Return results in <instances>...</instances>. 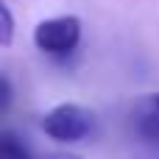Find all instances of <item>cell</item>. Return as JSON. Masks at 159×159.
Returning a JSON list of instances; mask_svg holds the SVG:
<instances>
[{
  "label": "cell",
  "mask_w": 159,
  "mask_h": 159,
  "mask_svg": "<svg viewBox=\"0 0 159 159\" xmlns=\"http://www.w3.org/2000/svg\"><path fill=\"white\" fill-rule=\"evenodd\" d=\"M98 129L95 115L81 103H59L42 117V131L56 143H84Z\"/></svg>",
  "instance_id": "cell-1"
},
{
  "label": "cell",
  "mask_w": 159,
  "mask_h": 159,
  "mask_svg": "<svg viewBox=\"0 0 159 159\" xmlns=\"http://www.w3.org/2000/svg\"><path fill=\"white\" fill-rule=\"evenodd\" d=\"M34 45L56 59L70 56L78 45H81V20L73 14H61V17H50L42 20L34 28Z\"/></svg>",
  "instance_id": "cell-2"
},
{
  "label": "cell",
  "mask_w": 159,
  "mask_h": 159,
  "mask_svg": "<svg viewBox=\"0 0 159 159\" xmlns=\"http://www.w3.org/2000/svg\"><path fill=\"white\" fill-rule=\"evenodd\" d=\"M134 126H137L140 137H145L148 143H159V92L140 101V106L134 112Z\"/></svg>",
  "instance_id": "cell-3"
},
{
  "label": "cell",
  "mask_w": 159,
  "mask_h": 159,
  "mask_svg": "<svg viewBox=\"0 0 159 159\" xmlns=\"http://www.w3.org/2000/svg\"><path fill=\"white\" fill-rule=\"evenodd\" d=\"M0 159H34L14 131H0Z\"/></svg>",
  "instance_id": "cell-4"
},
{
  "label": "cell",
  "mask_w": 159,
  "mask_h": 159,
  "mask_svg": "<svg viewBox=\"0 0 159 159\" xmlns=\"http://www.w3.org/2000/svg\"><path fill=\"white\" fill-rule=\"evenodd\" d=\"M14 34H17L14 14H11V8L0 0V45H11V42H14Z\"/></svg>",
  "instance_id": "cell-5"
},
{
  "label": "cell",
  "mask_w": 159,
  "mask_h": 159,
  "mask_svg": "<svg viewBox=\"0 0 159 159\" xmlns=\"http://www.w3.org/2000/svg\"><path fill=\"white\" fill-rule=\"evenodd\" d=\"M11 98H14L11 81H8V75H3V73H0V115H3V112H8V106H11Z\"/></svg>",
  "instance_id": "cell-6"
},
{
  "label": "cell",
  "mask_w": 159,
  "mask_h": 159,
  "mask_svg": "<svg viewBox=\"0 0 159 159\" xmlns=\"http://www.w3.org/2000/svg\"><path fill=\"white\" fill-rule=\"evenodd\" d=\"M50 159H78V157H70V154H53Z\"/></svg>",
  "instance_id": "cell-7"
}]
</instances>
